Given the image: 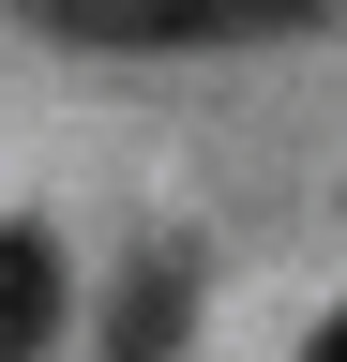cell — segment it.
Wrapping results in <instances>:
<instances>
[{
	"mask_svg": "<svg viewBox=\"0 0 347 362\" xmlns=\"http://www.w3.org/2000/svg\"><path fill=\"white\" fill-rule=\"evenodd\" d=\"M332 0H30L46 45L91 61H211V45H302Z\"/></svg>",
	"mask_w": 347,
	"mask_h": 362,
	"instance_id": "6da1fadb",
	"label": "cell"
},
{
	"mask_svg": "<svg viewBox=\"0 0 347 362\" xmlns=\"http://www.w3.org/2000/svg\"><path fill=\"white\" fill-rule=\"evenodd\" d=\"M182 332H196V242H151L106 287V362H182Z\"/></svg>",
	"mask_w": 347,
	"mask_h": 362,
	"instance_id": "7a4b0ae2",
	"label": "cell"
},
{
	"mask_svg": "<svg viewBox=\"0 0 347 362\" xmlns=\"http://www.w3.org/2000/svg\"><path fill=\"white\" fill-rule=\"evenodd\" d=\"M46 332H61V242L0 226V362H46Z\"/></svg>",
	"mask_w": 347,
	"mask_h": 362,
	"instance_id": "3957f363",
	"label": "cell"
},
{
	"mask_svg": "<svg viewBox=\"0 0 347 362\" xmlns=\"http://www.w3.org/2000/svg\"><path fill=\"white\" fill-rule=\"evenodd\" d=\"M302 362H347V302H332V317H317V347H302Z\"/></svg>",
	"mask_w": 347,
	"mask_h": 362,
	"instance_id": "277c9868",
	"label": "cell"
}]
</instances>
